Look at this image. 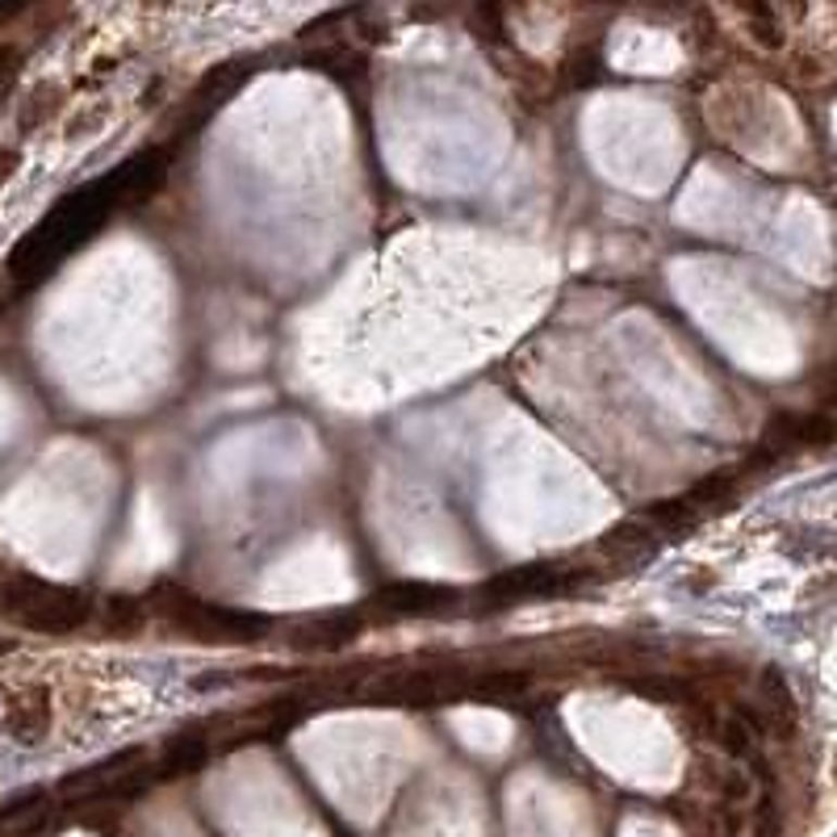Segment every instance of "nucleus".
Masks as SVG:
<instances>
[{
    "instance_id": "1",
    "label": "nucleus",
    "mask_w": 837,
    "mask_h": 837,
    "mask_svg": "<svg viewBox=\"0 0 837 837\" xmlns=\"http://www.w3.org/2000/svg\"><path fill=\"white\" fill-rule=\"evenodd\" d=\"M147 611L151 620H160L164 629L198 641H264V633L272 629V620L261 611H243V607H223L202 599L189 586L176 582H155L147 595Z\"/></svg>"
},
{
    "instance_id": "2",
    "label": "nucleus",
    "mask_w": 837,
    "mask_h": 837,
    "mask_svg": "<svg viewBox=\"0 0 837 837\" xmlns=\"http://www.w3.org/2000/svg\"><path fill=\"white\" fill-rule=\"evenodd\" d=\"M0 611L22 624L29 633L63 636L85 629L97 616V604L76 586H59V582H42L34 574H9L0 586Z\"/></svg>"
},
{
    "instance_id": "3",
    "label": "nucleus",
    "mask_w": 837,
    "mask_h": 837,
    "mask_svg": "<svg viewBox=\"0 0 837 837\" xmlns=\"http://www.w3.org/2000/svg\"><path fill=\"white\" fill-rule=\"evenodd\" d=\"M457 604V591L435 586V582H394L365 599L360 616L365 620H415V616H440Z\"/></svg>"
},
{
    "instance_id": "4",
    "label": "nucleus",
    "mask_w": 837,
    "mask_h": 837,
    "mask_svg": "<svg viewBox=\"0 0 837 837\" xmlns=\"http://www.w3.org/2000/svg\"><path fill=\"white\" fill-rule=\"evenodd\" d=\"M837 440V419L829 410H783L766 423L762 435V453H771L779 461L783 453L796 448H825Z\"/></svg>"
},
{
    "instance_id": "5",
    "label": "nucleus",
    "mask_w": 837,
    "mask_h": 837,
    "mask_svg": "<svg viewBox=\"0 0 837 837\" xmlns=\"http://www.w3.org/2000/svg\"><path fill=\"white\" fill-rule=\"evenodd\" d=\"M365 616L360 611H331V616H310V620H297L289 624V649L297 654H335L356 645V636L365 633Z\"/></svg>"
},
{
    "instance_id": "6",
    "label": "nucleus",
    "mask_w": 837,
    "mask_h": 837,
    "mask_svg": "<svg viewBox=\"0 0 837 837\" xmlns=\"http://www.w3.org/2000/svg\"><path fill=\"white\" fill-rule=\"evenodd\" d=\"M591 570H570L561 561H541V566H520V570H507L494 582H486V595L498 599H516V595H557V591H570L578 582H586Z\"/></svg>"
},
{
    "instance_id": "7",
    "label": "nucleus",
    "mask_w": 837,
    "mask_h": 837,
    "mask_svg": "<svg viewBox=\"0 0 837 837\" xmlns=\"http://www.w3.org/2000/svg\"><path fill=\"white\" fill-rule=\"evenodd\" d=\"M51 724H55V708H51V692H47V687H22L17 695H9L4 733H9L17 746H38V741H47Z\"/></svg>"
},
{
    "instance_id": "8",
    "label": "nucleus",
    "mask_w": 837,
    "mask_h": 837,
    "mask_svg": "<svg viewBox=\"0 0 837 837\" xmlns=\"http://www.w3.org/2000/svg\"><path fill=\"white\" fill-rule=\"evenodd\" d=\"M762 695H766V708H762L766 733H775L779 741H791V737H796V724H800V712H796V695L783 683V674L775 665L762 670Z\"/></svg>"
},
{
    "instance_id": "9",
    "label": "nucleus",
    "mask_w": 837,
    "mask_h": 837,
    "mask_svg": "<svg viewBox=\"0 0 837 837\" xmlns=\"http://www.w3.org/2000/svg\"><path fill=\"white\" fill-rule=\"evenodd\" d=\"M97 624L110 636H139L151 624L147 599H139V595H110L105 604H97Z\"/></svg>"
},
{
    "instance_id": "10",
    "label": "nucleus",
    "mask_w": 837,
    "mask_h": 837,
    "mask_svg": "<svg viewBox=\"0 0 837 837\" xmlns=\"http://www.w3.org/2000/svg\"><path fill=\"white\" fill-rule=\"evenodd\" d=\"M205 758H210V741L205 737H176V741H168V750L155 758V775L160 779L193 775V771L205 766Z\"/></svg>"
},
{
    "instance_id": "11",
    "label": "nucleus",
    "mask_w": 837,
    "mask_h": 837,
    "mask_svg": "<svg viewBox=\"0 0 837 837\" xmlns=\"http://www.w3.org/2000/svg\"><path fill=\"white\" fill-rule=\"evenodd\" d=\"M63 110V88L59 85H38L34 92H29L26 101H22V114H17V126L22 130H38V126H47L51 117Z\"/></svg>"
},
{
    "instance_id": "12",
    "label": "nucleus",
    "mask_w": 837,
    "mask_h": 837,
    "mask_svg": "<svg viewBox=\"0 0 837 837\" xmlns=\"http://www.w3.org/2000/svg\"><path fill=\"white\" fill-rule=\"evenodd\" d=\"M469 687L478 695H491V699H503V695H523L532 687V674L528 670H482L469 679Z\"/></svg>"
},
{
    "instance_id": "13",
    "label": "nucleus",
    "mask_w": 837,
    "mask_h": 837,
    "mask_svg": "<svg viewBox=\"0 0 837 837\" xmlns=\"http://www.w3.org/2000/svg\"><path fill=\"white\" fill-rule=\"evenodd\" d=\"M658 541V532H654V523L645 520H629V523H616L611 532L604 536V549H620V553H641L649 549Z\"/></svg>"
},
{
    "instance_id": "14",
    "label": "nucleus",
    "mask_w": 837,
    "mask_h": 837,
    "mask_svg": "<svg viewBox=\"0 0 837 837\" xmlns=\"http://www.w3.org/2000/svg\"><path fill=\"white\" fill-rule=\"evenodd\" d=\"M712 741H716L728 758H753V746H758V737H753L750 728L737 721L733 712L721 716V724H716V737H712Z\"/></svg>"
},
{
    "instance_id": "15",
    "label": "nucleus",
    "mask_w": 837,
    "mask_h": 837,
    "mask_svg": "<svg viewBox=\"0 0 837 837\" xmlns=\"http://www.w3.org/2000/svg\"><path fill=\"white\" fill-rule=\"evenodd\" d=\"M816 398H821V410H825V406H837V360H829V365L816 373Z\"/></svg>"
},
{
    "instance_id": "16",
    "label": "nucleus",
    "mask_w": 837,
    "mask_h": 837,
    "mask_svg": "<svg viewBox=\"0 0 837 837\" xmlns=\"http://www.w3.org/2000/svg\"><path fill=\"white\" fill-rule=\"evenodd\" d=\"M753 837H779V809H775V800H762L758 821H753Z\"/></svg>"
},
{
    "instance_id": "17",
    "label": "nucleus",
    "mask_w": 837,
    "mask_h": 837,
    "mask_svg": "<svg viewBox=\"0 0 837 837\" xmlns=\"http://www.w3.org/2000/svg\"><path fill=\"white\" fill-rule=\"evenodd\" d=\"M22 47L17 42H0V80H9L17 67H22Z\"/></svg>"
},
{
    "instance_id": "18",
    "label": "nucleus",
    "mask_w": 837,
    "mask_h": 837,
    "mask_svg": "<svg viewBox=\"0 0 837 837\" xmlns=\"http://www.w3.org/2000/svg\"><path fill=\"white\" fill-rule=\"evenodd\" d=\"M17 164H22V155H17L13 147H9V151H0V185H4V180H9L13 173H17Z\"/></svg>"
},
{
    "instance_id": "19",
    "label": "nucleus",
    "mask_w": 837,
    "mask_h": 837,
    "mask_svg": "<svg viewBox=\"0 0 837 837\" xmlns=\"http://www.w3.org/2000/svg\"><path fill=\"white\" fill-rule=\"evenodd\" d=\"M0 586H4V570H0Z\"/></svg>"
},
{
    "instance_id": "20",
    "label": "nucleus",
    "mask_w": 837,
    "mask_h": 837,
    "mask_svg": "<svg viewBox=\"0 0 837 837\" xmlns=\"http://www.w3.org/2000/svg\"><path fill=\"white\" fill-rule=\"evenodd\" d=\"M834 779H837V758H834Z\"/></svg>"
}]
</instances>
